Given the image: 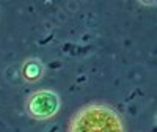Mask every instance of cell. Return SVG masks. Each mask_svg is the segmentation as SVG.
I'll return each mask as SVG.
<instances>
[{
	"instance_id": "1",
	"label": "cell",
	"mask_w": 157,
	"mask_h": 132,
	"mask_svg": "<svg viewBox=\"0 0 157 132\" xmlns=\"http://www.w3.org/2000/svg\"><path fill=\"white\" fill-rule=\"evenodd\" d=\"M66 132H127L121 113L105 102H88L69 118Z\"/></svg>"
},
{
	"instance_id": "2",
	"label": "cell",
	"mask_w": 157,
	"mask_h": 132,
	"mask_svg": "<svg viewBox=\"0 0 157 132\" xmlns=\"http://www.w3.org/2000/svg\"><path fill=\"white\" fill-rule=\"evenodd\" d=\"M60 109L61 98L52 88L35 90L24 101L25 115L35 121H49L58 115Z\"/></svg>"
},
{
	"instance_id": "3",
	"label": "cell",
	"mask_w": 157,
	"mask_h": 132,
	"mask_svg": "<svg viewBox=\"0 0 157 132\" xmlns=\"http://www.w3.org/2000/svg\"><path fill=\"white\" fill-rule=\"evenodd\" d=\"M44 72H46V64L38 57H29L21 64V77L29 85L38 83L44 77Z\"/></svg>"
}]
</instances>
